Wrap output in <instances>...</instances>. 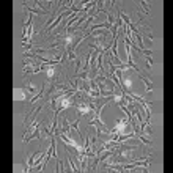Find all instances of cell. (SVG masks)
Wrapping results in <instances>:
<instances>
[{
    "instance_id": "obj_1",
    "label": "cell",
    "mask_w": 173,
    "mask_h": 173,
    "mask_svg": "<svg viewBox=\"0 0 173 173\" xmlns=\"http://www.w3.org/2000/svg\"><path fill=\"white\" fill-rule=\"evenodd\" d=\"M13 93H14V99H17V101L27 99V91L24 90V88H14Z\"/></svg>"
},
{
    "instance_id": "obj_2",
    "label": "cell",
    "mask_w": 173,
    "mask_h": 173,
    "mask_svg": "<svg viewBox=\"0 0 173 173\" xmlns=\"http://www.w3.org/2000/svg\"><path fill=\"white\" fill-rule=\"evenodd\" d=\"M36 137H41V131H39V126H36V129L33 131V132L30 134V137H25V139H22V142H28L32 139H36Z\"/></svg>"
},
{
    "instance_id": "obj_3",
    "label": "cell",
    "mask_w": 173,
    "mask_h": 173,
    "mask_svg": "<svg viewBox=\"0 0 173 173\" xmlns=\"http://www.w3.org/2000/svg\"><path fill=\"white\" fill-rule=\"evenodd\" d=\"M139 77H140V79H142L143 82H145V85H146V91H148V93H150V91L153 90V83H151L150 80H148V79H146V77H143L142 74H139Z\"/></svg>"
},
{
    "instance_id": "obj_4",
    "label": "cell",
    "mask_w": 173,
    "mask_h": 173,
    "mask_svg": "<svg viewBox=\"0 0 173 173\" xmlns=\"http://www.w3.org/2000/svg\"><path fill=\"white\" fill-rule=\"evenodd\" d=\"M142 7H143V10H145L146 14H150V8H148V5H146L145 2H142Z\"/></svg>"
}]
</instances>
